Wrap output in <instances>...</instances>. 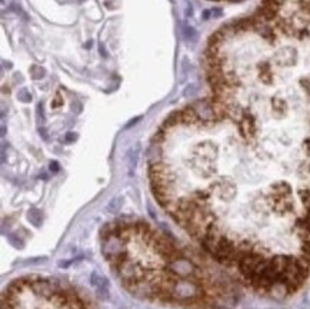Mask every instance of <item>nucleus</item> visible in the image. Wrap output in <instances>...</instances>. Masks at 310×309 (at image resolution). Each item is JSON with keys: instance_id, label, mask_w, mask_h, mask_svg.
I'll return each instance as SVG.
<instances>
[{"instance_id": "5", "label": "nucleus", "mask_w": 310, "mask_h": 309, "mask_svg": "<svg viewBox=\"0 0 310 309\" xmlns=\"http://www.w3.org/2000/svg\"><path fill=\"white\" fill-rule=\"evenodd\" d=\"M17 98H19V100H22V102L27 103V102H30V100H32V95L27 92V89H22V90L17 93Z\"/></svg>"}, {"instance_id": "6", "label": "nucleus", "mask_w": 310, "mask_h": 309, "mask_svg": "<svg viewBox=\"0 0 310 309\" xmlns=\"http://www.w3.org/2000/svg\"><path fill=\"white\" fill-rule=\"evenodd\" d=\"M30 73H32V76H33L35 79H42L43 74H45V70H43L42 67H39V66H33L32 70H30Z\"/></svg>"}, {"instance_id": "1", "label": "nucleus", "mask_w": 310, "mask_h": 309, "mask_svg": "<svg viewBox=\"0 0 310 309\" xmlns=\"http://www.w3.org/2000/svg\"><path fill=\"white\" fill-rule=\"evenodd\" d=\"M90 285L96 289V294L102 301H107L110 297V292H109V281L102 276L100 273L93 272L90 275Z\"/></svg>"}, {"instance_id": "4", "label": "nucleus", "mask_w": 310, "mask_h": 309, "mask_svg": "<svg viewBox=\"0 0 310 309\" xmlns=\"http://www.w3.org/2000/svg\"><path fill=\"white\" fill-rule=\"evenodd\" d=\"M122 205H123V199L120 198V196H116V198H113L109 202L107 209H109V212H112V213H117L120 210V208H122Z\"/></svg>"}, {"instance_id": "9", "label": "nucleus", "mask_w": 310, "mask_h": 309, "mask_svg": "<svg viewBox=\"0 0 310 309\" xmlns=\"http://www.w3.org/2000/svg\"><path fill=\"white\" fill-rule=\"evenodd\" d=\"M75 139H76L75 133H67V135H66V142H73Z\"/></svg>"}, {"instance_id": "2", "label": "nucleus", "mask_w": 310, "mask_h": 309, "mask_svg": "<svg viewBox=\"0 0 310 309\" xmlns=\"http://www.w3.org/2000/svg\"><path fill=\"white\" fill-rule=\"evenodd\" d=\"M127 156H129V175H133V171H135L137 163V156H139V146L130 149Z\"/></svg>"}, {"instance_id": "7", "label": "nucleus", "mask_w": 310, "mask_h": 309, "mask_svg": "<svg viewBox=\"0 0 310 309\" xmlns=\"http://www.w3.org/2000/svg\"><path fill=\"white\" fill-rule=\"evenodd\" d=\"M186 37L187 39H190V42H195V39H196V32H195L192 27H186Z\"/></svg>"}, {"instance_id": "3", "label": "nucleus", "mask_w": 310, "mask_h": 309, "mask_svg": "<svg viewBox=\"0 0 310 309\" xmlns=\"http://www.w3.org/2000/svg\"><path fill=\"white\" fill-rule=\"evenodd\" d=\"M27 218H29V222L32 223V225H35L36 228H39L40 225H42V213H40V210L39 209H30L29 210V213H27Z\"/></svg>"}, {"instance_id": "8", "label": "nucleus", "mask_w": 310, "mask_h": 309, "mask_svg": "<svg viewBox=\"0 0 310 309\" xmlns=\"http://www.w3.org/2000/svg\"><path fill=\"white\" fill-rule=\"evenodd\" d=\"M50 169H52V171H54V172H57V171H59V165H57V162H52V163H50Z\"/></svg>"}]
</instances>
